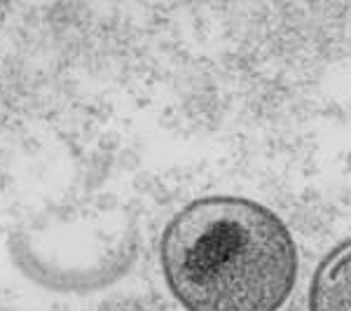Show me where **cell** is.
I'll list each match as a JSON object with an SVG mask.
<instances>
[{
    "instance_id": "6da1fadb",
    "label": "cell",
    "mask_w": 351,
    "mask_h": 311,
    "mask_svg": "<svg viewBox=\"0 0 351 311\" xmlns=\"http://www.w3.org/2000/svg\"><path fill=\"white\" fill-rule=\"evenodd\" d=\"M169 293L185 311H279L298 284L300 256L286 223L246 197H202L160 239Z\"/></svg>"
},
{
    "instance_id": "7a4b0ae2",
    "label": "cell",
    "mask_w": 351,
    "mask_h": 311,
    "mask_svg": "<svg viewBox=\"0 0 351 311\" xmlns=\"http://www.w3.org/2000/svg\"><path fill=\"white\" fill-rule=\"evenodd\" d=\"M309 311H351V239L319 262L309 286Z\"/></svg>"
}]
</instances>
